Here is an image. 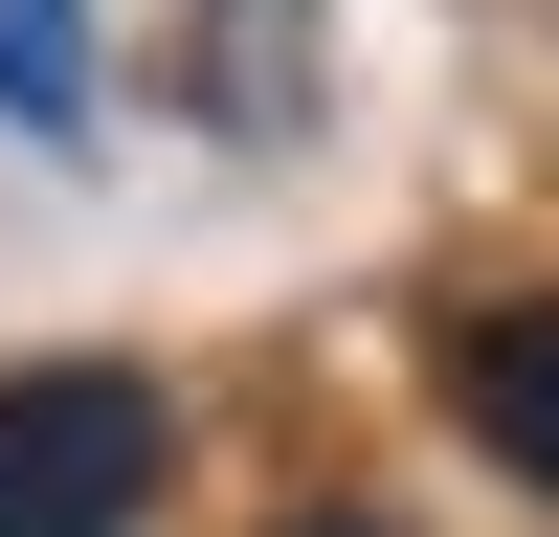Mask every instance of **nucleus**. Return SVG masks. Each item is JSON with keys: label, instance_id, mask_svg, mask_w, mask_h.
Returning <instances> with one entry per match:
<instances>
[{"label": "nucleus", "instance_id": "nucleus-1", "mask_svg": "<svg viewBox=\"0 0 559 537\" xmlns=\"http://www.w3.org/2000/svg\"><path fill=\"white\" fill-rule=\"evenodd\" d=\"M157 515V381L134 358H23L0 381V537H134Z\"/></svg>", "mask_w": 559, "mask_h": 537}, {"label": "nucleus", "instance_id": "nucleus-2", "mask_svg": "<svg viewBox=\"0 0 559 537\" xmlns=\"http://www.w3.org/2000/svg\"><path fill=\"white\" fill-rule=\"evenodd\" d=\"M448 403H471V448L515 492H559V313H471L448 336Z\"/></svg>", "mask_w": 559, "mask_h": 537}, {"label": "nucleus", "instance_id": "nucleus-3", "mask_svg": "<svg viewBox=\"0 0 559 537\" xmlns=\"http://www.w3.org/2000/svg\"><path fill=\"white\" fill-rule=\"evenodd\" d=\"M0 134H23V157L90 134V0H0Z\"/></svg>", "mask_w": 559, "mask_h": 537}]
</instances>
